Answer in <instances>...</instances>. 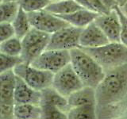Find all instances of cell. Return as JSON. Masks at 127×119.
Instances as JSON below:
<instances>
[{
	"mask_svg": "<svg viewBox=\"0 0 127 119\" xmlns=\"http://www.w3.org/2000/svg\"><path fill=\"white\" fill-rule=\"evenodd\" d=\"M102 1L103 3H104V5L110 10L114 9V7L118 6L115 0H102Z\"/></svg>",
	"mask_w": 127,
	"mask_h": 119,
	"instance_id": "obj_30",
	"label": "cell"
},
{
	"mask_svg": "<svg viewBox=\"0 0 127 119\" xmlns=\"http://www.w3.org/2000/svg\"><path fill=\"white\" fill-rule=\"evenodd\" d=\"M99 14L98 12L82 8L72 13L64 15H57L59 18L69 23L71 26L79 28H84L90 23L93 22Z\"/></svg>",
	"mask_w": 127,
	"mask_h": 119,
	"instance_id": "obj_13",
	"label": "cell"
},
{
	"mask_svg": "<svg viewBox=\"0 0 127 119\" xmlns=\"http://www.w3.org/2000/svg\"><path fill=\"white\" fill-rule=\"evenodd\" d=\"M49 104L57 106L61 110L67 113L70 106L67 102V98L60 94L53 86L46 87L41 90V103Z\"/></svg>",
	"mask_w": 127,
	"mask_h": 119,
	"instance_id": "obj_15",
	"label": "cell"
},
{
	"mask_svg": "<svg viewBox=\"0 0 127 119\" xmlns=\"http://www.w3.org/2000/svg\"><path fill=\"white\" fill-rule=\"evenodd\" d=\"M121 9H122V12L124 13L125 14H126V16L127 17V2L125 4L124 6H122V7H120Z\"/></svg>",
	"mask_w": 127,
	"mask_h": 119,
	"instance_id": "obj_32",
	"label": "cell"
},
{
	"mask_svg": "<svg viewBox=\"0 0 127 119\" xmlns=\"http://www.w3.org/2000/svg\"><path fill=\"white\" fill-rule=\"evenodd\" d=\"M14 115L18 119H37L41 118V106L32 103L14 104Z\"/></svg>",
	"mask_w": 127,
	"mask_h": 119,
	"instance_id": "obj_17",
	"label": "cell"
},
{
	"mask_svg": "<svg viewBox=\"0 0 127 119\" xmlns=\"http://www.w3.org/2000/svg\"><path fill=\"white\" fill-rule=\"evenodd\" d=\"M19 6L26 13L44 10L51 2V0H19Z\"/></svg>",
	"mask_w": 127,
	"mask_h": 119,
	"instance_id": "obj_23",
	"label": "cell"
},
{
	"mask_svg": "<svg viewBox=\"0 0 127 119\" xmlns=\"http://www.w3.org/2000/svg\"><path fill=\"white\" fill-rule=\"evenodd\" d=\"M16 75L13 69L0 74V103L14 105Z\"/></svg>",
	"mask_w": 127,
	"mask_h": 119,
	"instance_id": "obj_12",
	"label": "cell"
},
{
	"mask_svg": "<svg viewBox=\"0 0 127 119\" xmlns=\"http://www.w3.org/2000/svg\"><path fill=\"white\" fill-rule=\"evenodd\" d=\"M115 1H116V2H117V5L120 7L124 6L125 4L127 2V0H115Z\"/></svg>",
	"mask_w": 127,
	"mask_h": 119,
	"instance_id": "obj_31",
	"label": "cell"
},
{
	"mask_svg": "<svg viewBox=\"0 0 127 119\" xmlns=\"http://www.w3.org/2000/svg\"><path fill=\"white\" fill-rule=\"evenodd\" d=\"M52 1H59V0H51V2Z\"/></svg>",
	"mask_w": 127,
	"mask_h": 119,
	"instance_id": "obj_34",
	"label": "cell"
},
{
	"mask_svg": "<svg viewBox=\"0 0 127 119\" xmlns=\"http://www.w3.org/2000/svg\"><path fill=\"white\" fill-rule=\"evenodd\" d=\"M23 62L21 57H10L0 52V74L13 69L18 63Z\"/></svg>",
	"mask_w": 127,
	"mask_h": 119,
	"instance_id": "obj_24",
	"label": "cell"
},
{
	"mask_svg": "<svg viewBox=\"0 0 127 119\" xmlns=\"http://www.w3.org/2000/svg\"><path fill=\"white\" fill-rule=\"evenodd\" d=\"M32 103L40 105L41 91L33 89L20 77L16 75V85L14 90V104Z\"/></svg>",
	"mask_w": 127,
	"mask_h": 119,
	"instance_id": "obj_11",
	"label": "cell"
},
{
	"mask_svg": "<svg viewBox=\"0 0 127 119\" xmlns=\"http://www.w3.org/2000/svg\"><path fill=\"white\" fill-rule=\"evenodd\" d=\"M69 63H71L70 50L46 49L30 64L55 74Z\"/></svg>",
	"mask_w": 127,
	"mask_h": 119,
	"instance_id": "obj_5",
	"label": "cell"
},
{
	"mask_svg": "<svg viewBox=\"0 0 127 119\" xmlns=\"http://www.w3.org/2000/svg\"><path fill=\"white\" fill-rule=\"evenodd\" d=\"M91 55L104 71L127 64V47L122 42L110 41L95 48H81Z\"/></svg>",
	"mask_w": 127,
	"mask_h": 119,
	"instance_id": "obj_3",
	"label": "cell"
},
{
	"mask_svg": "<svg viewBox=\"0 0 127 119\" xmlns=\"http://www.w3.org/2000/svg\"><path fill=\"white\" fill-rule=\"evenodd\" d=\"M94 22L106 34L110 41L121 42V22L116 10H111L109 14H99Z\"/></svg>",
	"mask_w": 127,
	"mask_h": 119,
	"instance_id": "obj_9",
	"label": "cell"
},
{
	"mask_svg": "<svg viewBox=\"0 0 127 119\" xmlns=\"http://www.w3.org/2000/svg\"><path fill=\"white\" fill-rule=\"evenodd\" d=\"M110 40L95 22L83 29L79 37V48H95L104 45Z\"/></svg>",
	"mask_w": 127,
	"mask_h": 119,
	"instance_id": "obj_10",
	"label": "cell"
},
{
	"mask_svg": "<svg viewBox=\"0 0 127 119\" xmlns=\"http://www.w3.org/2000/svg\"><path fill=\"white\" fill-rule=\"evenodd\" d=\"M0 52L10 57H20L22 52V39L14 36L0 44Z\"/></svg>",
	"mask_w": 127,
	"mask_h": 119,
	"instance_id": "obj_20",
	"label": "cell"
},
{
	"mask_svg": "<svg viewBox=\"0 0 127 119\" xmlns=\"http://www.w3.org/2000/svg\"><path fill=\"white\" fill-rule=\"evenodd\" d=\"M119 16L121 22V33H120V41L124 45L127 47V17L123 13L120 6H116L114 7Z\"/></svg>",
	"mask_w": 127,
	"mask_h": 119,
	"instance_id": "obj_25",
	"label": "cell"
},
{
	"mask_svg": "<svg viewBox=\"0 0 127 119\" xmlns=\"http://www.w3.org/2000/svg\"><path fill=\"white\" fill-rule=\"evenodd\" d=\"M67 98L70 108L84 105H96L95 88L83 86L82 88L71 93Z\"/></svg>",
	"mask_w": 127,
	"mask_h": 119,
	"instance_id": "obj_14",
	"label": "cell"
},
{
	"mask_svg": "<svg viewBox=\"0 0 127 119\" xmlns=\"http://www.w3.org/2000/svg\"><path fill=\"white\" fill-rule=\"evenodd\" d=\"M27 14L32 27L49 34L55 33L64 27L71 26L64 20L45 9Z\"/></svg>",
	"mask_w": 127,
	"mask_h": 119,
	"instance_id": "obj_8",
	"label": "cell"
},
{
	"mask_svg": "<svg viewBox=\"0 0 127 119\" xmlns=\"http://www.w3.org/2000/svg\"><path fill=\"white\" fill-rule=\"evenodd\" d=\"M52 86L63 96L67 98L71 93L82 88L83 84L71 63H69L54 74Z\"/></svg>",
	"mask_w": 127,
	"mask_h": 119,
	"instance_id": "obj_6",
	"label": "cell"
},
{
	"mask_svg": "<svg viewBox=\"0 0 127 119\" xmlns=\"http://www.w3.org/2000/svg\"><path fill=\"white\" fill-rule=\"evenodd\" d=\"M83 8L75 0H59L52 1L45 10L55 15L68 14Z\"/></svg>",
	"mask_w": 127,
	"mask_h": 119,
	"instance_id": "obj_16",
	"label": "cell"
},
{
	"mask_svg": "<svg viewBox=\"0 0 127 119\" xmlns=\"http://www.w3.org/2000/svg\"><path fill=\"white\" fill-rule=\"evenodd\" d=\"M89 2L94 10L98 14H109L110 12V10L104 5L102 0H89Z\"/></svg>",
	"mask_w": 127,
	"mask_h": 119,
	"instance_id": "obj_28",
	"label": "cell"
},
{
	"mask_svg": "<svg viewBox=\"0 0 127 119\" xmlns=\"http://www.w3.org/2000/svg\"><path fill=\"white\" fill-rule=\"evenodd\" d=\"M127 95V64L105 71L95 87L96 107H103L122 101Z\"/></svg>",
	"mask_w": 127,
	"mask_h": 119,
	"instance_id": "obj_1",
	"label": "cell"
},
{
	"mask_svg": "<svg viewBox=\"0 0 127 119\" xmlns=\"http://www.w3.org/2000/svg\"><path fill=\"white\" fill-rule=\"evenodd\" d=\"M14 105L0 103V118H13Z\"/></svg>",
	"mask_w": 127,
	"mask_h": 119,
	"instance_id": "obj_27",
	"label": "cell"
},
{
	"mask_svg": "<svg viewBox=\"0 0 127 119\" xmlns=\"http://www.w3.org/2000/svg\"><path fill=\"white\" fill-rule=\"evenodd\" d=\"M13 70L17 76L37 90L41 91L53 85L54 73L52 71L37 68L25 62L18 63Z\"/></svg>",
	"mask_w": 127,
	"mask_h": 119,
	"instance_id": "obj_4",
	"label": "cell"
},
{
	"mask_svg": "<svg viewBox=\"0 0 127 119\" xmlns=\"http://www.w3.org/2000/svg\"><path fill=\"white\" fill-rule=\"evenodd\" d=\"M3 1H10V2H18L19 0H3Z\"/></svg>",
	"mask_w": 127,
	"mask_h": 119,
	"instance_id": "obj_33",
	"label": "cell"
},
{
	"mask_svg": "<svg viewBox=\"0 0 127 119\" xmlns=\"http://www.w3.org/2000/svg\"><path fill=\"white\" fill-rule=\"evenodd\" d=\"M15 36L14 27L11 23L1 22L0 23V44Z\"/></svg>",
	"mask_w": 127,
	"mask_h": 119,
	"instance_id": "obj_26",
	"label": "cell"
},
{
	"mask_svg": "<svg viewBox=\"0 0 127 119\" xmlns=\"http://www.w3.org/2000/svg\"><path fill=\"white\" fill-rule=\"evenodd\" d=\"M41 118L42 119H66L67 114L57 106L49 104H41Z\"/></svg>",
	"mask_w": 127,
	"mask_h": 119,
	"instance_id": "obj_22",
	"label": "cell"
},
{
	"mask_svg": "<svg viewBox=\"0 0 127 119\" xmlns=\"http://www.w3.org/2000/svg\"><path fill=\"white\" fill-rule=\"evenodd\" d=\"M2 1H3V0H0V4H1V2H2Z\"/></svg>",
	"mask_w": 127,
	"mask_h": 119,
	"instance_id": "obj_35",
	"label": "cell"
},
{
	"mask_svg": "<svg viewBox=\"0 0 127 119\" xmlns=\"http://www.w3.org/2000/svg\"><path fill=\"white\" fill-rule=\"evenodd\" d=\"M19 10L18 2L2 1L0 4V23H11L16 17Z\"/></svg>",
	"mask_w": 127,
	"mask_h": 119,
	"instance_id": "obj_21",
	"label": "cell"
},
{
	"mask_svg": "<svg viewBox=\"0 0 127 119\" xmlns=\"http://www.w3.org/2000/svg\"><path fill=\"white\" fill-rule=\"evenodd\" d=\"M71 63L83 86L95 88L105 75L102 66L81 48L70 50Z\"/></svg>",
	"mask_w": 127,
	"mask_h": 119,
	"instance_id": "obj_2",
	"label": "cell"
},
{
	"mask_svg": "<svg viewBox=\"0 0 127 119\" xmlns=\"http://www.w3.org/2000/svg\"><path fill=\"white\" fill-rule=\"evenodd\" d=\"M83 29V28L68 26L57 30L51 34L46 49L71 50L78 48Z\"/></svg>",
	"mask_w": 127,
	"mask_h": 119,
	"instance_id": "obj_7",
	"label": "cell"
},
{
	"mask_svg": "<svg viewBox=\"0 0 127 119\" xmlns=\"http://www.w3.org/2000/svg\"><path fill=\"white\" fill-rule=\"evenodd\" d=\"M67 118L79 119V118H90L94 119L97 117L96 105H84L71 107L67 111Z\"/></svg>",
	"mask_w": 127,
	"mask_h": 119,
	"instance_id": "obj_19",
	"label": "cell"
},
{
	"mask_svg": "<svg viewBox=\"0 0 127 119\" xmlns=\"http://www.w3.org/2000/svg\"><path fill=\"white\" fill-rule=\"evenodd\" d=\"M11 24L14 27L15 36L20 39H22L24 36L32 28L29 17H28V14L20 6L18 14Z\"/></svg>",
	"mask_w": 127,
	"mask_h": 119,
	"instance_id": "obj_18",
	"label": "cell"
},
{
	"mask_svg": "<svg viewBox=\"0 0 127 119\" xmlns=\"http://www.w3.org/2000/svg\"><path fill=\"white\" fill-rule=\"evenodd\" d=\"M75 1L78 4H79L81 6H83V8H86V9L95 11L94 9L92 8V6H91V5L89 0H75Z\"/></svg>",
	"mask_w": 127,
	"mask_h": 119,
	"instance_id": "obj_29",
	"label": "cell"
}]
</instances>
